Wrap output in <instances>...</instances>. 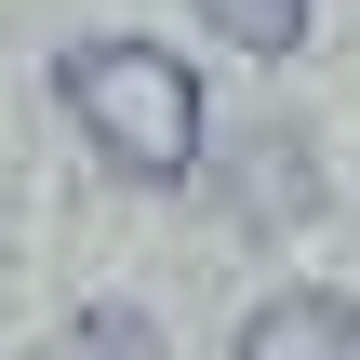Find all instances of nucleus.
I'll return each instance as SVG.
<instances>
[{
  "mask_svg": "<svg viewBox=\"0 0 360 360\" xmlns=\"http://www.w3.org/2000/svg\"><path fill=\"white\" fill-rule=\"evenodd\" d=\"M53 94L80 107V134L107 147V174H134V187H174L200 160V80L160 40H80L53 67Z\"/></svg>",
  "mask_w": 360,
  "mask_h": 360,
  "instance_id": "nucleus-1",
  "label": "nucleus"
},
{
  "mask_svg": "<svg viewBox=\"0 0 360 360\" xmlns=\"http://www.w3.org/2000/svg\"><path fill=\"white\" fill-rule=\"evenodd\" d=\"M240 360H360V307L347 294H267L254 321H240Z\"/></svg>",
  "mask_w": 360,
  "mask_h": 360,
  "instance_id": "nucleus-2",
  "label": "nucleus"
},
{
  "mask_svg": "<svg viewBox=\"0 0 360 360\" xmlns=\"http://www.w3.org/2000/svg\"><path fill=\"white\" fill-rule=\"evenodd\" d=\"M200 27L240 40V53H294L307 40V0H200Z\"/></svg>",
  "mask_w": 360,
  "mask_h": 360,
  "instance_id": "nucleus-3",
  "label": "nucleus"
}]
</instances>
